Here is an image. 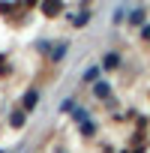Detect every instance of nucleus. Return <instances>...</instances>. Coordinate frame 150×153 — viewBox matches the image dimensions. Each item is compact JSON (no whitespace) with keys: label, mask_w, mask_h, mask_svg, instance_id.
<instances>
[{"label":"nucleus","mask_w":150,"mask_h":153,"mask_svg":"<svg viewBox=\"0 0 150 153\" xmlns=\"http://www.w3.org/2000/svg\"><path fill=\"white\" fill-rule=\"evenodd\" d=\"M60 9V0H45V12H57Z\"/></svg>","instance_id":"nucleus-1"},{"label":"nucleus","mask_w":150,"mask_h":153,"mask_svg":"<svg viewBox=\"0 0 150 153\" xmlns=\"http://www.w3.org/2000/svg\"><path fill=\"white\" fill-rule=\"evenodd\" d=\"M33 102H36V93H27V99H24V105H27V108H33Z\"/></svg>","instance_id":"nucleus-2"}]
</instances>
